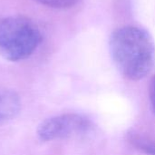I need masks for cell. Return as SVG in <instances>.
<instances>
[{
	"label": "cell",
	"instance_id": "cell-1",
	"mask_svg": "<svg viewBox=\"0 0 155 155\" xmlns=\"http://www.w3.org/2000/svg\"><path fill=\"white\" fill-rule=\"evenodd\" d=\"M109 47L116 67L129 80L143 79L154 65V43L142 27L124 25L115 29L110 36Z\"/></svg>",
	"mask_w": 155,
	"mask_h": 155
},
{
	"label": "cell",
	"instance_id": "cell-5",
	"mask_svg": "<svg viewBox=\"0 0 155 155\" xmlns=\"http://www.w3.org/2000/svg\"><path fill=\"white\" fill-rule=\"evenodd\" d=\"M129 143L139 152L146 155H155V141L135 131L127 133Z\"/></svg>",
	"mask_w": 155,
	"mask_h": 155
},
{
	"label": "cell",
	"instance_id": "cell-6",
	"mask_svg": "<svg viewBox=\"0 0 155 155\" xmlns=\"http://www.w3.org/2000/svg\"><path fill=\"white\" fill-rule=\"evenodd\" d=\"M41 5L52 8H68L74 5L79 0H35Z\"/></svg>",
	"mask_w": 155,
	"mask_h": 155
},
{
	"label": "cell",
	"instance_id": "cell-7",
	"mask_svg": "<svg viewBox=\"0 0 155 155\" xmlns=\"http://www.w3.org/2000/svg\"><path fill=\"white\" fill-rule=\"evenodd\" d=\"M149 94H150V101L151 104L153 107V110L155 113V75L153 77L151 84H150V90H149Z\"/></svg>",
	"mask_w": 155,
	"mask_h": 155
},
{
	"label": "cell",
	"instance_id": "cell-2",
	"mask_svg": "<svg viewBox=\"0 0 155 155\" xmlns=\"http://www.w3.org/2000/svg\"><path fill=\"white\" fill-rule=\"evenodd\" d=\"M42 38L39 27L26 16L0 19V55L8 61L17 62L32 55Z\"/></svg>",
	"mask_w": 155,
	"mask_h": 155
},
{
	"label": "cell",
	"instance_id": "cell-4",
	"mask_svg": "<svg viewBox=\"0 0 155 155\" xmlns=\"http://www.w3.org/2000/svg\"><path fill=\"white\" fill-rule=\"evenodd\" d=\"M20 107L21 103L18 94L13 90L0 87V123L15 117Z\"/></svg>",
	"mask_w": 155,
	"mask_h": 155
},
{
	"label": "cell",
	"instance_id": "cell-3",
	"mask_svg": "<svg viewBox=\"0 0 155 155\" xmlns=\"http://www.w3.org/2000/svg\"><path fill=\"white\" fill-rule=\"evenodd\" d=\"M91 128L90 121L78 114L69 113L48 118L37 128V135L41 141L49 142L80 135Z\"/></svg>",
	"mask_w": 155,
	"mask_h": 155
}]
</instances>
